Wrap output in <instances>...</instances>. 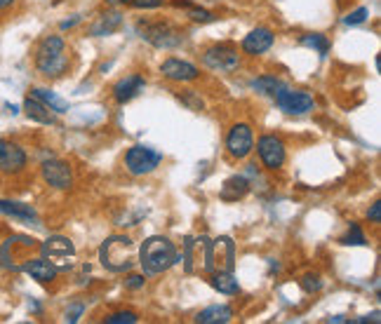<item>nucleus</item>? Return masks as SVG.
<instances>
[{"label": "nucleus", "instance_id": "34", "mask_svg": "<svg viewBox=\"0 0 381 324\" xmlns=\"http://www.w3.org/2000/svg\"><path fill=\"white\" fill-rule=\"evenodd\" d=\"M367 218H370L372 223H381V202H375V205L370 207Z\"/></svg>", "mask_w": 381, "mask_h": 324}, {"label": "nucleus", "instance_id": "11", "mask_svg": "<svg viewBox=\"0 0 381 324\" xmlns=\"http://www.w3.org/2000/svg\"><path fill=\"white\" fill-rule=\"evenodd\" d=\"M40 174H43V181L56 191H69L73 186V169L64 160H45L43 167H40Z\"/></svg>", "mask_w": 381, "mask_h": 324}, {"label": "nucleus", "instance_id": "21", "mask_svg": "<svg viewBox=\"0 0 381 324\" xmlns=\"http://www.w3.org/2000/svg\"><path fill=\"white\" fill-rule=\"evenodd\" d=\"M231 320H233V308L226 305V303L209 305V308H205V310H200L196 315L198 324H226Z\"/></svg>", "mask_w": 381, "mask_h": 324}, {"label": "nucleus", "instance_id": "2", "mask_svg": "<svg viewBox=\"0 0 381 324\" xmlns=\"http://www.w3.org/2000/svg\"><path fill=\"white\" fill-rule=\"evenodd\" d=\"M132 256H134V242L127 235H111L104 240L99 249V261L111 273H125L132 268Z\"/></svg>", "mask_w": 381, "mask_h": 324}, {"label": "nucleus", "instance_id": "12", "mask_svg": "<svg viewBox=\"0 0 381 324\" xmlns=\"http://www.w3.org/2000/svg\"><path fill=\"white\" fill-rule=\"evenodd\" d=\"M160 73H163V78L172 80V83H193V80L200 78L198 66H193L191 61L177 59V56H169V59L160 64Z\"/></svg>", "mask_w": 381, "mask_h": 324}, {"label": "nucleus", "instance_id": "31", "mask_svg": "<svg viewBox=\"0 0 381 324\" xmlns=\"http://www.w3.org/2000/svg\"><path fill=\"white\" fill-rule=\"evenodd\" d=\"M189 17L193 21H212L217 19L212 12H207V10H198V7H193V10H189Z\"/></svg>", "mask_w": 381, "mask_h": 324}, {"label": "nucleus", "instance_id": "32", "mask_svg": "<svg viewBox=\"0 0 381 324\" xmlns=\"http://www.w3.org/2000/svg\"><path fill=\"white\" fill-rule=\"evenodd\" d=\"M83 313H85V305L83 303H76V305L66 308V322H78Z\"/></svg>", "mask_w": 381, "mask_h": 324}, {"label": "nucleus", "instance_id": "3", "mask_svg": "<svg viewBox=\"0 0 381 324\" xmlns=\"http://www.w3.org/2000/svg\"><path fill=\"white\" fill-rule=\"evenodd\" d=\"M137 34L149 45L158 47V50H172V47H179L186 40L184 31L167 21H139L137 24Z\"/></svg>", "mask_w": 381, "mask_h": 324}, {"label": "nucleus", "instance_id": "33", "mask_svg": "<svg viewBox=\"0 0 381 324\" xmlns=\"http://www.w3.org/2000/svg\"><path fill=\"white\" fill-rule=\"evenodd\" d=\"M146 285V278L144 275H129V278L125 280V287L127 289H142Z\"/></svg>", "mask_w": 381, "mask_h": 324}, {"label": "nucleus", "instance_id": "15", "mask_svg": "<svg viewBox=\"0 0 381 324\" xmlns=\"http://www.w3.org/2000/svg\"><path fill=\"white\" fill-rule=\"evenodd\" d=\"M144 87H146V78L139 76V73H129V76L125 78H120L116 85H113V99H116L118 103H127V101H132L137 99L142 92H144Z\"/></svg>", "mask_w": 381, "mask_h": 324}, {"label": "nucleus", "instance_id": "29", "mask_svg": "<svg viewBox=\"0 0 381 324\" xmlns=\"http://www.w3.org/2000/svg\"><path fill=\"white\" fill-rule=\"evenodd\" d=\"M370 17V10L367 7H358V10L348 12L344 17V26H358V24H365Z\"/></svg>", "mask_w": 381, "mask_h": 324}, {"label": "nucleus", "instance_id": "35", "mask_svg": "<svg viewBox=\"0 0 381 324\" xmlns=\"http://www.w3.org/2000/svg\"><path fill=\"white\" fill-rule=\"evenodd\" d=\"M184 101L189 103L193 111H200V108H202V101H193V90H189V92L184 94Z\"/></svg>", "mask_w": 381, "mask_h": 324}, {"label": "nucleus", "instance_id": "24", "mask_svg": "<svg viewBox=\"0 0 381 324\" xmlns=\"http://www.w3.org/2000/svg\"><path fill=\"white\" fill-rule=\"evenodd\" d=\"M31 94H34L36 99L43 101L52 113H66L71 108L66 99H61V96L54 94L52 90H45V87H34V90H31Z\"/></svg>", "mask_w": 381, "mask_h": 324}, {"label": "nucleus", "instance_id": "37", "mask_svg": "<svg viewBox=\"0 0 381 324\" xmlns=\"http://www.w3.org/2000/svg\"><path fill=\"white\" fill-rule=\"evenodd\" d=\"M3 143H5V141H3V139H0V151H3Z\"/></svg>", "mask_w": 381, "mask_h": 324}, {"label": "nucleus", "instance_id": "9", "mask_svg": "<svg viewBox=\"0 0 381 324\" xmlns=\"http://www.w3.org/2000/svg\"><path fill=\"white\" fill-rule=\"evenodd\" d=\"M40 252H43L47 261H52L59 270H69L73 265V256H76V247H73V242L69 238H64V235H52L50 240H45L43 245H40Z\"/></svg>", "mask_w": 381, "mask_h": 324}, {"label": "nucleus", "instance_id": "28", "mask_svg": "<svg viewBox=\"0 0 381 324\" xmlns=\"http://www.w3.org/2000/svg\"><path fill=\"white\" fill-rule=\"evenodd\" d=\"M104 322H107V324H134V322H139V315L132 313V310H120V313L107 315Z\"/></svg>", "mask_w": 381, "mask_h": 324}, {"label": "nucleus", "instance_id": "14", "mask_svg": "<svg viewBox=\"0 0 381 324\" xmlns=\"http://www.w3.org/2000/svg\"><path fill=\"white\" fill-rule=\"evenodd\" d=\"M26 162H29V156L19 143H10V141L3 143V151H0V172L19 174L24 172Z\"/></svg>", "mask_w": 381, "mask_h": 324}, {"label": "nucleus", "instance_id": "26", "mask_svg": "<svg viewBox=\"0 0 381 324\" xmlns=\"http://www.w3.org/2000/svg\"><path fill=\"white\" fill-rule=\"evenodd\" d=\"M299 43H302L304 47H309V50H315L320 56H327L330 52V38L322 36V34H304L302 38H299Z\"/></svg>", "mask_w": 381, "mask_h": 324}, {"label": "nucleus", "instance_id": "36", "mask_svg": "<svg viewBox=\"0 0 381 324\" xmlns=\"http://www.w3.org/2000/svg\"><path fill=\"white\" fill-rule=\"evenodd\" d=\"M14 3H17V0H0V12L7 10V7H12Z\"/></svg>", "mask_w": 381, "mask_h": 324}, {"label": "nucleus", "instance_id": "16", "mask_svg": "<svg viewBox=\"0 0 381 324\" xmlns=\"http://www.w3.org/2000/svg\"><path fill=\"white\" fill-rule=\"evenodd\" d=\"M21 268H24V273H29L36 282H40V285H52V282L56 280V275H59V268H56L52 261H47L45 256L43 258H29Z\"/></svg>", "mask_w": 381, "mask_h": 324}, {"label": "nucleus", "instance_id": "6", "mask_svg": "<svg viewBox=\"0 0 381 324\" xmlns=\"http://www.w3.org/2000/svg\"><path fill=\"white\" fill-rule=\"evenodd\" d=\"M202 66L214 73H233L242 66V59L236 47L231 45H212L202 52Z\"/></svg>", "mask_w": 381, "mask_h": 324}, {"label": "nucleus", "instance_id": "8", "mask_svg": "<svg viewBox=\"0 0 381 324\" xmlns=\"http://www.w3.org/2000/svg\"><path fill=\"white\" fill-rule=\"evenodd\" d=\"M275 106L287 116H306L315 108V99L304 90H292V87H282V90L273 96Z\"/></svg>", "mask_w": 381, "mask_h": 324}, {"label": "nucleus", "instance_id": "22", "mask_svg": "<svg viewBox=\"0 0 381 324\" xmlns=\"http://www.w3.org/2000/svg\"><path fill=\"white\" fill-rule=\"evenodd\" d=\"M120 24H123V14L111 10V12H104L99 19H97L92 26H90V34L102 38V36H111L116 34V31L120 29Z\"/></svg>", "mask_w": 381, "mask_h": 324}, {"label": "nucleus", "instance_id": "19", "mask_svg": "<svg viewBox=\"0 0 381 324\" xmlns=\"http://www.w3.org/2000/svg\"><path fill=\"white\" fill-rule=\"evenodd\" d=\"M249 186L252 183L247 181V176L236 174V176H231V179L224 181L222 191H219V198L226 200V202H238L249 193Z\"/></svg>", "mask_w": 381, "mask_h": 324}, {"label": "nucleus", "instance_id": "18", "mask_svg": "<svg viewBox=\"0 0 381 324\" xmlns=\"http://www.w3.org/2000/svg\"><path fill=\"white\" fill-rule=\"evenodd\" d=\"M0 214L12 216L17 221L31 223V226H40L38 212L31 205H24V202H10V200H0Z\"/></svg>", "mask_w": 381, "mask_h": 324}, {"label": "nucleus", "instance_id": "10", "mask_svg": "<svg viewBox=\"0 0 381 324\" xmlns=\"http://www.w3.org/2000/svg\"><path fill=\"white\" fill-rule=\"evenodd\" d=\"M254 151V132L247 123H236L226 134V153L233 160H245Z\"/></svg>", "mask_w": 381, "mask_h": 324}, {"label": "nucleus", "instance_id": "13", "mask_svg": "<svg viewBox=\"0 0 381 324\" xmlns=\"http://www.w3.org/2000/svg\"><path fill=\"white\" fill-rule=\"evenodd\" d=\"M273 43H275L273 31L269 26H257L245 36V40H242L240 47H242V52H245L247 56H262V54H266L271 50Z\"/></svg>", "mask_w": 381, "mask_h": 324}, {"label": "nucleus", "instance_id": "23", "mask_svg": "<svg viewBox=\"0 0 381 324\" xmlns=\"http://www.w3.org/2000/svg\"><path fill=\"white\" fill-rule=\"evenodd\" d=\"M209 282H212V287L224 296L240 294V282H238L236 275H233V270H214L212 280H209Z\"/></svg>", "mask_w": 381, "mask_h": 324}, {"label": "nucleus", "instance_id": "17", "mask_svg": "<svg viewBox=\"0 0 381 324\" xmlns=\"http://www.w3.org/2000/svg\"><path fill=\"white\" fill-rule=\"evenodd\" d=\"M36 69L45 78H59L69 69V54H52V56H36Z\"/></svg>", "mask_w": 381, "mask_h": 324}, {"label": "nucleus", "instance_id": "4", "mask_svg": "<svg viewBox=\"0 0 381 324\" xmlns=\"http://www.w3.org/2000/svg\"><path fill=\"white\" fill-rule=\"evenodd\" d=\"M233 265H236V242L226 235L214 242L205 240V270H233Z\"/></svg>", "mask_w": 381, "mask_h": 324}, {"label": "nucleus", "instance_id": "30", "mask_svg": "<svg viewBox=\"0 0 381 324\" xmlns=\"http://www.w3.org/2000/svg\"><path fill=\"white\" fill-rule=\"evenodd\" d=\"M299 285H302V289L306 291V294H315V291H320L322 289V280H320V275H304L302 280H299Z\"/></svg>", "mask_w": 381, "mask_h": 324}, {"label": "nucleus", "instance_id": "5", "mask_svg": "<svg viewBox=\"0 0 381 324\" xmlns=\"http://www.w3.org/2000/svg\"><path fill=\"white\" fill-rule=\"evenodd\" d=\"M160 162H163V153L151 148V146L137 143L132 148H127L125 153V169L132 176H146V174L156 172Z\"/></svg>", "mask_w": 381, "mask_h": 324}, {"label": "nucleus", "instance_id": "20", "mask_svg": "<svg viewBox=\"0 0 381 324\" xmlns=\"http://www.w3.org/2000/svg\"><path fill=\"white\" fill-rule=\"evenodd\" d=\"M24 113L31 118V120H36V123L40 125H56V118H54V113L45 106L43 101L36 99L34 94L26 96V101H24Z\"/></svg>", "mask_w": 381, "mask_h": 324}, {"label": "nucleus", "instance_id": "7", "mask_svg": "<svg viewBox=\"0 0 381 324\" xmlns=\"http://www.w3.org/2000/svg\"><path fill=\"white\" fill-rule=\"evenodd\" d=\"M257 153H259V160H262V165L269 169V172H278V169H282V165H285V160H287L285 141H282L280 136H275V134L259 136Z\"/></svg>", "mask_w": 381, "mask_h": 324}, {"label": "nucleus", "instance_id": "27", "mask_svg": "<svg viewBox=\"0 0 381 324\" xmlns=\"http://www.w3.org/2000/svg\"><path fill=\"white\" fill-rule=\"evenodd\" d=\"M342 245H355V247L367 245V238H365V233L360 231L358 223H351V228H348V233L342 238Z\"/></svg>", "mask_w": 381, "mask_h": 324}, {"label": "nucleus", "instance_id": "1", "mask_svg": "<svg viewBox=\"0 0 381 324\" xmlns=\"http://www.w3.org/2000/svg\"><path fill=\"white\" fill-rule=\"evenodd\" d=\"M177 247L172 240L163 238V235H153L139 247V265L146 275H160L169 270L177 263Z\"/></svg>", "mask_w": 381, "mask_h": 324}, {"label": "nucleus", "instance_id": "25", "mask_svg": "<svg viewBox=\"0 0 381 324\" xmlns=\"http://www.w3.org/2000/svg\"><path fill=\"white\" fill-rule=\"evenodd\" d=\"M249 87H252L254 92H259V94H264V96H273L278 94L282 87H285V83H282L280 78H275V76H259V78H254L252 83H249Z\"/></svg>", "mask_w": 381, "mask_h": 324}]
</instances>
